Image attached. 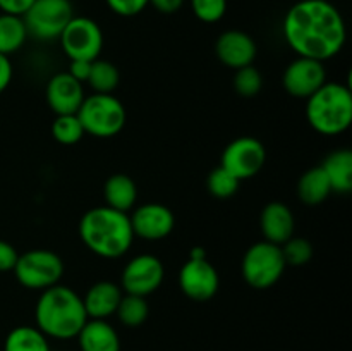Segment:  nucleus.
Instances as JSON below:
<instances>
[{
	"label": "nucleus",
	"mask_w": 352,
	"mask_h": 351,
	"mask_svg": "<svg viewBox=\"0 0 352 351\" xmlns=\"http://www.w3.org/2000/svg\"><path fill=\"white\" fill-rule=\"evenodd\" d=\"M284 38L298 57L329 61L342 50L346 21L329 0H299L284 17Z\"/></svg>",
	"instance_id": "nucleus-1"
},
{
	"label": "nucleus",
	"mask_w": 352,
	"mask_h": 351,
	"mask_svg": "<svg viewBox=\"0 0 352 351\" xmlns=\"http://www.w3.org/2000/svg\"><path fill=\"white\" fill-rule=\"evenodd\" d=\"M34 319L38 329L54 339H74L88 322L81 296L62 284L41 291L34 306Z\"/></svg>",
	"instance_id": "nucleus-2"
},
{
	"label": "nucleus",
	"mask_w": 352,
	"mask_h": 351,
	"mask_svg": "<svg viewBox=\"0 0 352 351\" xmlns=\"http://www.w3.org/2000/svg\"><path fill=\"white\" fill-rule=\"evenodd\" d=\"M79 236L91 253L102 258L122 257L134 240L129 215L107 205L95 206L81 217Z\"/></svg>",
	"instance_id": "nucleus-3"
},
{
	"label": "nucleus",
	"mask_w": 352,
	"mask_h": 351,
	"mask_svg": "<svg viewBox=\"0 0 352 351\" xmlns=\"http://www.w3.org/2000/svg\"><path fill=\"white\" fill-rule=\"evenodd\" d=\"M309 126L325 136H337L349 129L352 123L351 88L340 83H325L306 103Z\"/></svg>",
	"instance_id": "nucleus-4"
},
{
	"label": "nucleus",
	"mask_w": 352,
	"mask_h": 351,
	"mask_svg": "<svg viewBox=\"0 0 352 351\" xmlns=\"http://www.w3.org/2000/svg\"><path fill=\"white\" fill-rule=\"evenodd\" d=\"M76 116L86 134L95 138H112L126 126V109L112 93H93L85 96Z\"/></svg>",
	"instance_id": "nucleus-5"
},
{
	"label": "nucleus",
	"mask_w": 352,
	"mask_h": 351,
	"mask_svg": "<svg viewBox=\"0 0 352 351\" xmlns=\"http://www.w3.org/2000/svg\"><path fill=\"white\" fill-rule=\"evenodd\" d=\"M285 267L287 264L282 255V248L268 241H260L251 244L244 253L241 272L248 286L253 289H268L280 281Z\"/></svg>",
	"instance_id": "nucleus-6"
},
{
	"label": "nucleus",
	"mask_w": 352,
	"mask_h": 351,
	"mask_svg": "<svg viewBox=\"0 0 352 351\" xmlns=\"http://www.w3.org/2000/svg\"><path fill=\"white\" fill-rule=\"evenodd\" d=\"M64 268V262L54 251L31 250L17 257L14 275L23 288L45 291L60 282Z\"/></svg>",
	"instance_id": "nucleus-7"
},
{
	"label": "nucleus",
	"mask_w": 352,
	"mask_h": 351,
	"mask_svg": "<svg viewBox=\"0 0 352 351\" xmlns=\"http://www.w3.org/2000/svg\"><path fill=\"white\" fill-rule=\"evenodd\" d=\"M74 17L71 0H34L23 16L28 36L40 41L55 40Z\"/></svg>",
	"instance_id": "nucleus-8"
},
{
	"label": "nucleus",
	"mask_w": 352,
	"mask_h": 351,
	"mask_svg": "<svg viewBox=\"0 0 352 351\" xmlns=\"http://www.w3.org/2000/svg\"><path fill=\"white\" fill-rule=\"evenodd\" d=\"M58 40H60L62 50L71 61L93 62L98 58L103 48L102 28L96 21L85 16L72 17Z\"/></svg>",
	"instance_id": "nucleus-9"
},
{
	"label": "nucleus",
	"mask_w": 352,
	"mask_h": 351,
	"mask_svg": "<svg viewBox=\"0 0 352 351\" xmlns=\"http://www.w3.org/2000/svg\"><path fill=\"white\" fill-rule=\"evenodd\" d=\"M165 277V268L160 258L155 255L143 253L131 258L122 270L120 286L126 295L150 296L162 286Z\"/></svg>",
	"instance_id": "nucleus-10"
},
{
	"label": "nucleus",
	"mask_w": 352,
	"mask_h": 351,
	"mask_svg": "<svg viewBox=\"0 0 352 351\" xmlns=\"http://www.w3.org/2000/svg\"><path fill=\"white\" fill-rule=\"evenodd\" d=\"M267 160V150L256 138L243 136L226 147L220 167L236 176L239 181L251 179L261 171Z\"/></svg>",
	"instance_id": "nucleus-11"
},
{
	"label": "nucleus",
	"mask_w": 352,
	"mask_h": 351,
	"mask_svg": "<svg viewBox=\"0 0 352 351\" xmlns=\"http://www.w3.org/2000/svg\"><path fill=\"white\" fill-rule=\"evenodd\" d=\"M219 286V272L206 258H189L179 272V288L192 301L212 299Z\"/></svg>",
	"instance_id": "nucleus-12"
},
{
	"label": "nucleus",
	"mask_w": 352,
	"mask_h": 351,
	"mask_svg": "<svg viewBox=\"0 0 352 351\" xmlns=\"http://www.w3.org/2000/svg\"><path fill=\"white\" fill-rule=\"evenodd\" d=\"M327 83V69L315 58L298 57L287 65L282 76L285 92L294 98L308 100Z\"/></svg>",
	"instance_id": "nucleus-13"
},
{
	"label": "nucleus",
	"mask_w": 352,
	"mask_h": 351,
	"mask_svg": "<svg viewBox=\"0 0 352 351\" xmlns=\"http://www.w3.org/2000/svg\"><path fill=\"white\" fill-rule=\"evenodd\" d=\"M134 236L148 241H158L167 237L174 231L175 217L168 206L162 203H144L134 209L129 215Z\"/></svg>",
	"instance_id": "nucleus-14"
},
{
	"label": "nucleus",
	"mask_w": 352,
	"mask_h": 351,
	"mask_svg": "<svg viewBox=\"0 0 352 351\" xmlns=\"http://www.w3.org/2000/svg\"><path fill=\"white\" fill-rule=\"evenodd\" d=\"M215 52L219 61L227 67L243 69L253 65L258 48L253 38L239 30L223 31L215 43Z\"/></svg>",
	"instance_id": "nucleus-15"
},
{
	"label": "nucleus",
	"mask_w": 352,
	"mask_h": 351,
	"mask_svg": "<svg viewBox=\"0 0 352 351\" xmlns=\"http://www.w3.org/2000/svg\"><path fill=\"white\" fill-rule=\"evenodd\" d=\"M45 96L55 116L78 114L85 100V88H82V83L72 78L69 72H58L48 81Z\"/></svg>",
	"instance_id": "nucleus-16"
},
{
	"label": "nucleus",
	"mask_w": 352,
	"mask_h": 351,
	"mask_svg": "<svg viewBox=\"0 0 352 351\" xmlns=\"http://www.w3.org/2000/svg\"><path fill=\"white\" fill-rule=\"evenodd\" d=\"M122 296V288H119V284H116V282H95L82 298L86 315H88V319L93 320H107L109 317L116 315L117 306H119Z\"/></svg>",
	"instance_id": "nucleus-17"
},
{
	"label": "nucleus",
	"mask_w": 352,
	"mask_h": 351,
	"mask_svg": "<svg viewBox=\"0 0 352 351\" xmlns=\"http://www.w3.org/2000/svg\"><path fill=\"white\" fill-rule=\"evenodd\" d=\"M260 226L265 241L282 246L285 241L294 236V213L284 203L272 202L261 212Z\"/></svg>",
	"instance_id": "nucleus-18"
},
{
	"label": "nucleus",
	"mask_w": 352,
	"mask_h": 351,
	"mask_svg": "<svg viewBox=\"0 0 352 351\" xmlns=\"http://www.w3.org/2000/svg\"><path fill=\"white\" fill-rule=\"evenodd\" d=\"M78 341L81 351H120L119 334L107 320L88 319L79 330Z\"/></svg>",
	"instance_id": "nucleus-19"
},
{
	"label": "nucleus",
	"mask_w": 352,
	"mask_h": 351,
	"mask_svg": "<svg viewBox=\"0 0 352 351\" xmlns=\"http://www.w3.org/2000/svg\"><path fill=\"white\" fill-rule=\"evenodd\" d=\"M103 196H105L107 206L127 213L138 200L136 182L127 174L110 176L103 186Z\"/></svg>",
	"instance_id": "nucleus-20"
},
{
	"label": "nucleus",
	"mask_w": 352,
	"mask_h": 351,
	"mask_svg": "<svg viewBox=\"0 0 352 351\" xmlns=\"http://www.w3.org/2000/svg\"><path fill=\"white\" fill-rule=\"evenodd\" d=\"M320 167L325 171L332 191L349 193L352 189V151L344 148L330 153Z\"/></svg>",
	"instance_id": "nucleus-21"
},
{
	"label": "nucleus",
	"mask_w": 352,
	"mask_h": 351,
	"mask_svg": "<svg viewBox=\"0 0 352 351\" xmlns=\"http://www.w3.org/2000/svg\"><path fill=\"white\" fill-rule=\"evenodd\" d=\"M330 193H332V186L320 165L306 171L298 182V195L305 205H320L329 198Z\"/></svg>",
	"instance_id": "nucleus-22"
},
{
	"label": "nucleus",
	"mask_w": 352,
	"mask_h": 351,
	"mask_svg": "<svg viewBox=\"0 0 352 351\" xmlns=\"http://www.w3.org/2000/svg\"><path fill=\"white\" fill-rule=\"evenodd\" d=\"M3 351H50V344L38 327L19 326L7 334Z\"/></svg>",
	"instance_id": "nucleus-23"
},
{
	"label": "nucleus",
	"mask_w": 352,
	"mask_h": 351,
	"mask_svg": "<svg viewBox=\"0 0 352 351\" xmlns=\"http://www.w3.org/2000/svg\"><path fill=\"white\" fill-rule=\"evenodd\" d=\"M28 40V30L24 26L23 17L0 14V54H16Z\"/></svg>",
	"instance_id": "nucleus-24"
},
{
	"label": "nucleus",
	"mask_w": 352,
	"mask_h": 351,
	"mask_svg": "<svg viewBox=\"0 0 352 351\" xmlns=\"http://www.w3.org/2000/svg\"><path fill=\"white\" fill-rule=\"evenodd\" d=\"M86 83L91 86L95 93H112L120 83L119 69L112 62L96 58L91 62V71H89V78Z\"/></svg>",
	"instance_id": "nucleus-25"
},
{
	"label": "nucleus",
	"mask_w": 352,
	"mask_h": 351,
	"mask_svg": "<svg viewBox=\"0 0 352 351\" xmlns=\"http://www.w3.org/2000/svg\"><path fill=\"white\" fill-rule=\"evenodd\" d=\"M148 313H150V306H148L146 298L124 295L119 306H117L116 315L126 327H140L148 319Z\"/></svg>",
	"instance_id": "nucleus-26"
},
{
	"label": "nucleus",
	"mask_w": 352,
	"mask_h": 351,
	"mask_svg": "<svg viewBox=\"0 0 352 351\" xmlns=\"http://www.w3.org/2000/svg\"><path fill=\"white\" fill-rule=\"evenodd\" d=\"M52 134L60 145H76L85 136V127L76 114L57 116L52 123Z\"/></svg>",
	"instance_id": "nucleus-27"
},
{
	"label": "nucleus",
	"mask_w": 352,
	"mask_h": 351,
	"mask_svg": "<svg viewBox=\"0 0 352 351\" xmlns=\"http://www.w3.org/2000/svg\"><path fill=\"white\" fill-rule=\"evenodd\" d=\"M239 182V179L230 174L229 171H226L223 167H217L210 172L206 186H208V191L217 198H229V196L236 195Z\"/></svg>",
	"instance_id": "nucleus-28"
},
{
	"label": "nucleus",
	"mask_w": 352,
	"mask_h": 351,
	"mask_svg": "<svg viewBox=\"0 0 352 351\" xmlns=\"http://www.w3.org/2000/svg\"><path fill=\"white\" fill-rule=\"evenodd\" d=\"M263 86V78H261L260 71L253 65L248 67L237 69L236 76H234V88L244 98H253L261 92Z\"/></svg>",
	"instance_id": "nucleus-29"
},
{
	"label": "nucleus",
	"mask_w": 352,
	"mask_h": 351,
	"mask_svg": "<svg viewBox=\"0 0 352 351\" xmlns=\"http://www.w3.org/2000/svg\"><path fill=\"white\" fill-rule=\"evenodd\" d=\"M280 248L287 265H305L313 258V246L305 237L292 236Z\"/></svg>",
	"instance_id": "nucleus-30"
},
{
	"label": "nucleus",
	"mask_w": 352,
	"mask_h": 351,
	"mask_svg": "<svg viewBox=\"0 0 352 351\" xmlns=\"http://www.w3.org/2000/svg\"><path fill=\"white\" fill-rule=\"evenodd\" d=\"M191 9L203 23H219L227 12V0H191Z\"/></svg>",
	"instance_id": "nucleus-31"
},
{
	"label": "nucleus",
	"mask_w": 352,
	"mask_h": 351,
	"mask_svg": "<svg viewBox=\"0 0 352 351\" xmlns=\"http://www.w3.org/2000/svg\"><path fill=\"white\" fill-rule=\"evenodd\" d=\"M105 2L113 14L122 17L136 16L143 12L146 6H150V0H105Z\"/></svg>",
	"instance_id": "nucleus-32"
},
{
	"label": "nucleus",
	"mask_w": 352,
	"mask_h": 351,
	"mask_svg": "<svg viewBox=\"0 0 352 351\" xmlns=\"http://www.w3.org/2000/svg\"><path fill=\"white\" fill-rule=\"evenodd\" d=\"M17 257H19V253L16 251V248L7 241L0 240V272L14 270Z\"/></svg>",
	"instance_id": "nucleus-33"
},
{
	"label": "nucleus",
	"mask_w": 352,
	"mask_h": 351,
	"mask_svg": "<svg viewBox=\"0 0 352 351\" xmlns=\"http://www.w3.org/2000/svg\"><path fill=\"white\" fill-rule=\"evenodd\" d=\"M34 0H0V10L3 14L23 17L26 10L33 6Z\"/></svg>",
	"instance_id": "nucleus-34"
},
{
	"label": "nucleus",
	"mask_w": 352,
	"mask_h": 351,
	"mask_svg": "<svg viewBox=\"0 0 352 351\" xmlns=\"http://www.w3.org/2000/svg\"><path fill=\"white\" fill-rule=\"evenodd\" d=\"M89 71H91V62L88 61H71V67H69V74L79 83H86L89 78Z\"/></svg>",
	"instance_id": "nucleus-35"
},
{
	"label": "nucleus",
	"mask_w": 352,
	"mask_h": 351,
	"mask_svg": "<svg viewBox=\"0 0 352 351\" xmlns=\"http://www.w3.org/2000/svg\"><path fill=\"white\" fill-rule=\"evenodd\" d=\"M10 79H12V64L7 55L0 54V93L6 92L7 86L10 85Z\"/></svg>",
	"instance_id": "nucleus-36"
},
{
	"label": "nucleus",
	"mask_w": 352,
	"mask_h": 351,
	"mask_svg": "<svg viewBox=\"0 0 352 351\" xmlns=\"http://www.w3.org/2000/svg\"><path fill=\"white\" fill-rule=\"evenodd\" d=\"M184 0H150V6H153L162 14H174L182 7Z\"/></svg>",
	"instance_id": "nucleus-37"
},
{
	"label": "nucleus",
	"mask_w": 352,
	"mask_h": 351,
	"mask_svg": "<svg viewBox=\"0 0 352 351\" xmlns=\"http://www.w3.org/2000/svg\"><path fill=\"white\" fill-rule=\"evenodd\" d=\"M189 258H206L205 250H201V248H199V246L192 248L191 255H189Z\"/></svg>",
	"instance_id": "nucleus-38"
}]
</instances>
